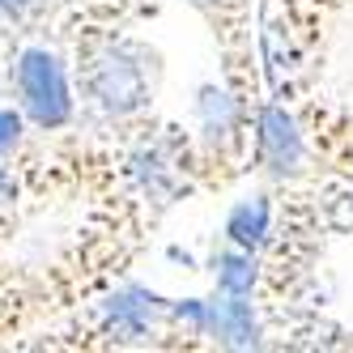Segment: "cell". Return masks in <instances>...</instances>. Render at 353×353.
I'll return each instance as SVG.
<instances>
[{
	"label": "cell",
	"instance_id": "6da1fadb",
	"mask_svg": "<svg viewBox=\"0 0 353 353\" xmlns=\"http://www.w3.org/2000/svg\"><path fill=\"white\" fill-rule=\"evenodd\" d=\"M81 103L107 123H137L154 107L158 56L145 43L90 21L77 43V72H72Z\"/></svg>",
	"mask_w": 353,
	"mask_h": 353
},
{
	"label": "cell",
	"instance_id": "7a4b0ae2",
	"mask_svg": "<svg viewBox=\"0 0 353 353\" xmlns=\"http://www.w3.org/2000/svg\"><path fill=\"white\" fill-rule=\"evenodd\" d=\"M13 98L34 132H60L77 119V90L64 56L47 43L21 47L13 60Z\"/></svg>",
	"mask_w": 353,
	"mask_h": 353
},
{
	"label": "cell",
	"instance_id": "3957f363",
	"mask_svg": "<svg viewBox=\"0 0 353 353\" xmlns=\"http://www.w3.org/2000/svg\"><path fill=\"white\" fill-rule=\"evenodd\" d=\"M307 162H311V149H307L298 119L281 103L256 107V119H251V166L264 179L294 183L307 174Z\"/></svg>",
	"mask_w": 353,
	"mask_h": 353
},
{
	"label": "cell",
	"instance_id": "277c9868",
	"mask_svg": "<svg viewBox=\"0 0 353 353\" xmlns=\"http://www.w3.org/2000/svg\"><path fill=\"white\" fill-rule=\"evenodd\" d=\"M272 230H276V205H272L268 192H256V196L239 200V205L225 213L221 239L243 247V251H264L272 243Z\"/></svg>",
	"mask_w": 353,
	"mask_h": 353
},
{
	"label": "cell",
	"instance_id": "5b68a950",
	"mask_svg": "<svg viewBox=\"0 0 353 353\" xmlns=\"http://www.w3.org/2000/svg\"><path fill=\"white\" fill-rule=\"evenodd\" d=\"M192 9H200L213 21V34L221 39V52H225V72H230V85L239 81V43L247 47V0H188Z\"/></svg>",
	"mask_w": 353,
	"mask_h": 353
},
{
	"label": "cell",
	"instance_id": "8992f818",
	"mask_svg": "<svg viewBox=\"0 0 353 353\" xmlns=\"http://www.w3.org/2000/svg\"><path fill=\"white\" fill-rule=\"evenodd\" d=\"M213 285L217 294H239V298H251L260 290V276H264V260L260 251H243L234 243H225L217 256H213Z\"/></svg>",
	"mask_w": 353,
	"mask_h": 353
},
{
	"label": "cell",
	"instance_id": "52a82bcc",
	"mask_svg": "<svg viewBox=\"0 0 353 353\" xmlns=\"http://www.w3.org/2000/svg\"><path fill=\"white\" fill-rule=\"evenodd\" d=\"M26 128L30 123H26V115H21L17 107H0V162L13 158V149L21 145V132Z\"/></svg>",
	"mask_w": 353,
	"mask_h": 353
},
{
	"label": "cell",
	"instance_id": "ba28073f",
	"mask_svg": "<svg viewBox=\"0 0 353 353\" xmlns=\"http://www.w3.org/2000/svg\"><path fill=\"white\" fill-rule=\"evenodd\" d=\"M52 5L56 0H0V13L9 21H17V26H30V21H39Z\"/></svg>",
	"mask_w": 353,
	"mask_h": 353
},
{
	"label": "cell",
	"instance_id": "9c48e42d",
	"mask_svg": "<svg viewBox=\"0 0 353 353\" xmlns=\"http://www.w3.org/2000/svg\"><path fill=\"white\" fill-rule=\"evenodd\" d=\"M17 170H13V158L0 162V213H9L13 209V200H17Z\"/></svg>",
	"mask_w": 353,
	"mask_h": 353
}]
</instances>
